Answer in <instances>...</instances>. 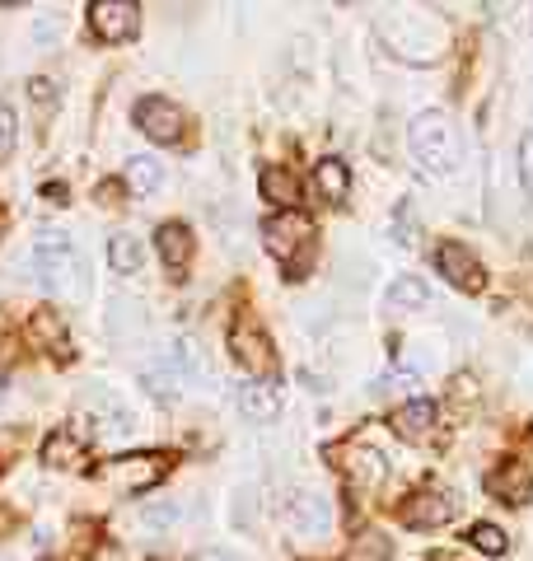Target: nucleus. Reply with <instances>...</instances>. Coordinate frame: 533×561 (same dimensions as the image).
<instances>
[{"label":"nucleus","instance_id":"nucleus-1","mask_svg":"<svg viewBox=\"0 0 533 561\" xmlns=\"http://www.w3.org/2000/svg\"><path fill=\"white\" fill-rule=\"evenodd\" d=\"M262 239L266 248L281 258V267H286L290 280H300L305 267H309V258H313V221L300 211H281L272 215V221L262 225Z\"/></svg>","mask_w":533,"mask_h":561},{"label":"nucleus","instance_id":"nucleus-2","mask_svg":"<svg viewBox=\"0 0 533 561\" xmlns=\"http://www.w3.org/2000/svg\"><path fill=\"white\" fill-rule=\"evenodd\" d=\"M407 146H412V160L431 174H449L454 160H459V140H454V127L445 113H421L407 132Z\"/></svg>","mask_w":533,"mask_h":561},{"label":"nucleus","instance_id":"nucleus-3","mask_svg":"<svg viewBox=\"0 0 533 561\" xmlns=\"http://www.w3.org/2000/svg\"><path fill=\"white\" fill-rule=\"evenodd\" d=\"M34 267L47 286H75V276H80V258H75V248L66 234H42L38 248H34Z\"/></svg>","mask_w":533,"mask_h":561},{"label":"nucleus","instance_id":"nucleus-4","mask_svg":"<svg viewBox=\"0 0 533 561\" xmlns=\"http://www.w3.org/2000/svg\"><path fill=\"white\" fill-rule=\"evenodd\" d=\"M435 267H441V276L449 280L454 290H468V295H478L482 286H487V272H482V262L468 253L463 244H454L445 239L441 248H435Z\"/></svg>","mask_w":533,"mask_h":561},{"label":"nucleus","instance_id":"nucleus-5","mask_svg":"<svg viewBox=\"0 0 533 561\" xmlns=\"http://www.w3.org/2000/svg\"><path fill=\"white\" fill-rule=\"evenodd\" d=\"M492 496H500V501H510V506H524L529 496H533V445L520 449V454H510L506 463L492 473Z\"/></svg>","mask_w":533,"mask_h":561},{"label":"nucleus","instance_id":"nucleus-6","mask_svg":"<svg viewBox=\"0 0 533 561\" xmlns=\"http://www.w3.org/2000/svg\"><path fill=\"white\" fill-rule=\"evenodd\" d=\"M85 14H89L94 38H103V42L132 38V34H136V20H140V10L132 5V0H94Z\"/></svg>","mask_w":533,"mask_h":561},{"label":"nucleus","instance_id":"nucleus-7","mask_svg":"<svg viewBox=\"0 0 533 561\" xmlns=\"http://www.w3.org/2000/svg\"><path fill=\"white\" fill-rule=\"evenodd\" d=\"M132 117H136L140 136H150L154 146H174V140L183 136V113L169 99H140Z\"/></svg>","mask_w":533,"mask_h":561},{"label":"nucleus","instance_id":"nucleus-8","mask_svg":"<svg viewBox=\"0 0 533 561\" xmlns=\"http://www.w3.org/2000/svg\"><path fill=\"white\" fill-rule=\"evenodd\" d=\"M230 347H234V356H239V365H248L253 374H262V379H266V374H272V365H276V351H272V337H266L258 323L234 327Z\"/></svg>","mask_w":533,"mask_h":561},{"label":"nucleus","instance_id":"nucleus-9","mask_svg":"<svg viewBox=\"0 0 533 561\" xmlns=\"http://www.w3.org/2000/svg\"><path fill=\"white\" fill-rule=\"evenodd\" d=\"M454 510H459V501H454L449 491H421V496L407 501L402 520L412 524V528H441V524L454 520Z\"/></svg>","mask_w":533,"mask_h":561},{"label":"nucleus","instance_id":"nucleus-10","mask_svg":"<svg viewBox=\"0 0 533 561\" xmlns=\"http://www.w3.org/2000/svg\"><path fill=\"white\" fill-rule=\"evenodd\" d=\"M154 244H160V253L169 262V272H174V280H183L187 276V262H193V234H187V225H178V221L160 225Z\"/></svg>","mask_w":533,"mask_h":561},{"label":"nucleus","instance_id":"nucleus-11","mask_svg":"<svg viewBox=\"0 0 533 561\" xmlns=\"http://www.w3.org/2000/svg\"><path fill=\"white\" fill-rule=\"evenodd\" d=\"M286 520H290L295 528H300V534H327L333 514H327V501H323V496H313V491H295V496H290Z\"/></svg>","mask_w":533,"mask_h":561},{"label":"nucleus","instance_id":"nucleus-12","mask_svg":"<svg viewBox=\"0 0 533 561\" xmlns=\"http://www.w3.org/2000/svg\"><path fill=\"white\" fill-rule=\"evenodd\" d=\"M239 412L248 421H272L281 412V388L272 379H248L239 388Z\"/></svg>","mask_w":533,"mask_h":561},{"label":"nucleus","instance_id":"nucleus-13","mask_svg":"<svg viewBox=\"0 0 533 561\" xmlns=\"http://www.w3.org/2000/svg\"><path fill=\"white\" fill-rule=\"evenodd\" d=\"M435 426V402L431 398H407L402 408H394V431L402 440H426Z\"/></svg>","mask_w":533,"mask_h":561},{"label":"nucleus","instance_id":"nucleus-14","mask_svg":"<svg viewBox=\"0 0 533 561\" xmlns=\"http://www.w3.org/2000/svg\"><path fill=\"white\" fill-rule=\"evenodd\" d=\"M42 463L47 467H66V473H80V467L89 463V445L80 440V435L61 431V435H52V440L42 445Z\"/></svg>","mask_w":533,"mask_h":561},{"label":"nucleus","instance_id":"nucleus-15","mask_svg":"<svg viewBox=\"0 0 533 561\" xmlns=\"http://www.w3.org/2000/svg\"><path fill=\"white\" fill-rule=\"evenodd\" d=\"M183 384H187V379L178 374V365L169 361V356H164V361L140 365V388H146L150 398H160V402H174V398L183 394Z\"/></svg>","mask_w":533,"mask_h":561},{"label":"nucleus","instance_id":"nucleus-16","mask_svg":"<svg viewBox=\"0 0 533 561\" xmlns=\"http://www.w3.org/2000/svg\"><path fill=\"white\" fill-rule=\"evenodd\" d=\"M313 187H319L323 201L342 207V201H347V187H351L347 164H342V160H319V169H313Z\"/></svg>","mask_w":533,"mask_h":561},{"label":"nucleus","instance_id":"nucleus-17","mask_svg":"<svg viewBox=\"0 0 533 561\" xmlns=\"http://www.w3.org/2000/svg\"><path fill=\"white\" fill-rule=\"evenodd\" d=\"M160 183H164V169L150 160V154H136V160L127 164V192L132 197H150V192H160Z\"/></svg>","mask_w":533,"mask_h":561},{"label":"nucleus","instance_id":"nucleus-18","mask_svg":"<svg viewBox=\"0 0 533 561\" xmlns=\"http://www.w3.org/2000/svg\"><path fill=\"white\" fill-rule=\"evenodd\" d=\"M262 197L266 201H281V207H295V201H300V183H295L286 169H262Z\"/></svg>","mask_w":533,"mask_h":561},{"label":"nucleus","instance_id":"nucleus-19","mask_svg":"<svg viewBox=\"0 0 533 561\" xmlns=\"http://www.w3.org/2000/svg\"><path fill=\"white\" fill-rule=\"evenodd\" d=\"M169 361L178 365L183 379H197L201 374V347L187 333H178V337H169Z\"/></svg>","mask_w":533,"mask_h":561},{"label":"nucleus","instance_id":"nucleus-20","mask_svg":"<svg viewBox=\"0 0 533 561\" xmlns=\"http://www.w3.org/2000/svg\"><path fill=\"white\" fill-rule=\"evenodd\" d=\"M140 244H136V234H113V244H108V262H113V272L122 276H132L140 267Z\"/></svg>","mask_w":533,"mask_h":561},{"label":"nucleus","instance_id":"nucleus-21","mask_svg":"<svg viewBox=\"0 0 533 561\" xmlns=\"http://www.w3.org/2000/svg\"><path fill=\"white\" fill-rule=\"evenodd\" d=\"M342 561H394V548H388V538H384V534L365 528V534L351 543V552L342 557Z\"/></svg>","mask_w":533,"mask_h":561},{"label":"nucleus","instance_id":"nucleus-22","mask_svg":"<svg viewBox=\"0 0 533 561\" xmlns=\"http://www.w3.org/2000/svg\"><path fill=\"white\" fill-rule=\"evenodd\" d=\"M468 543H473L482 557H506V548H510L506 534H500L496 524H473V528H468Z\"/></svg>","mask_w":533,"mask_h":561},{"label":"nucleus","instance_id":"nucleus-23","mask_svg":"<svg viewBox=\"0 0 533 561\" xmlns=\"http://www.w3.org/2000/svg\"><path fill=\"white\" fill-rule=\"evenodd\" d=\"M417 384H421L417 370H384L380 379H374V394H394L398 398V394H417Z\"/></svg>","mask_w":533,"mask_h":561},{"label":"nucleus","instance_id":"nucleus-24","mask_svg":"<svg viewBox=\"0 0 533 561\" xmlns=\"http://www.w3.org/2000/svg\"><path fill=\"white\" fill-rule=\"evenodd\" d=\"M388 300H394V304H407V309H417V304H426V300H431V290L421 286L417 276H398V280H394V290H388Z\"/></svg>","mask_w":533,"mask_h":561},{"label":"nucleus","instance_id":"nucleus-25","mask_svg":"<svg viewBox=\"0 0 533 561\" xmlns=\"http://www.w3.org/2000/svg\"><path fill=\"white\" fill-rule=\"evenodd\" d=\"M34 333L42 337V347H47V351H57V347H61V356H71V341H66V333H61V323H57L52 314H47V309H42V314L34 319Z\"/></svg>","mask_w":533,"mask_h":561},{"label":"nucleus","instance_id":"nucleus-26","mask_svg":"<svg viewBox=\"0 0 533 561\" xmlns=\"http://www.w3.org/2000/svg\"><path fill=\"white\" fill-rule=\"evenodd\" d=\"M183 520V506L178 501H154L146 506V528H174Z\"/></svg>","mask_w":533,"mask_h":561},{"label":"nucleus","instance_id":"nucleus-27","mask_svg":"<svg viewBox=\"0 0 533 561\" xmlns=\"http://www.w3.org/2000/svg\"><path fill=\"white\" fill-rule=\"evenodd\" d=\"M10 150H14V113L0 103V164L10 160Z\"/></svg>","mask_w":533,"mask_h":561},{"label":"nucleus","instance_id":"nucleus-28","mask_svg":"<svg viewBox=\"0 0 533 561\" xmlns=\"http://www.w3.org/2000/svg\"><path fill=\"white\" fill-rule=\"evenodd\" d=\"M520 174H524V187L533 192V132L520 140Z\"/></svg>","mask_w":533,"mask_h":561},{"label":"nucleus","instance_id":"nucleus-29","mask_svg":"<svg viewBox=\"0 0 533 561\" xmlns=\"http://www.w3.org/2000/svg\"><path fill=\"white\" fill-rule=\"evenodd\" d=\"M5 528H10V514H5V506H0V534H5Z\"/></svg>","mask_w":533,"mask_h":561},{"label":"nucleus","instance_id":"nucleus-30","mask_svg":"<svg viewBox=\"0 0 533 561\" xmlns=\"http://www.w3.org/2000/svg\"><path fill=\"white\" fill-rule=\"evenodd\" d=\"M207 561H234V557H207Z\"/></svg>","mask_w":533,"mask_h":561}]
</instances>
